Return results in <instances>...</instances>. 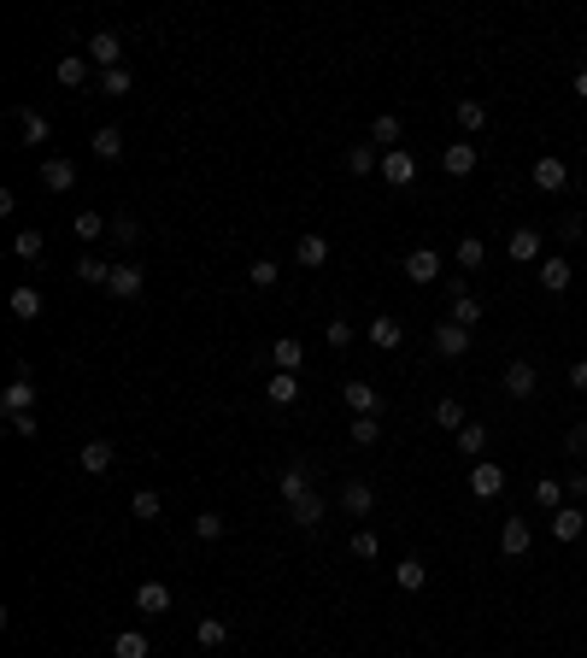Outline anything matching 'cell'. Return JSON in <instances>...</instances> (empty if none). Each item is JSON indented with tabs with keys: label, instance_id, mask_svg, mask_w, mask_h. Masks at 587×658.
<instances>
[{
	"label": "cell",
	"instance_id": "obj_1",
	"mask_svg": "<svg viewBox=\"0 0 587 658\" xmlns=\"http://www.w3.org/2000/svg\"><path fill=\"white\" fill-rule=\"evenodd\" d=\"M0 412H6V417L35 412V370H30V365H18V370H12V388L0 394Z\"/></svg>",
	"mask_w": 587,
	"mask_h": 658
},
{
	"label": "cell",
	"instance_id": "obj_2",
	"mask_svg": "<svg viewBox=\"0 0 587 658\" xmlns=\"http://www.w3.org/2000/svg\"><path fill=\"white\" fill-rule=\"evenodd\" d=\"M382 182H388V189H411V182H417V153H411V147L382 153Z\"/></svg>",
	"mask_w": 587,
	"mask_h": 658
},
{
	"label": "cell",
	"instance_id": "obj_3",
	"mask_svg": "<svg viewBox=\"0 0 587 658\" xmlns=\"http://www.w3.org/2000/svg\"><path fill=\"white\" fill-rule=\"evenodd\" d=\"M341 400L353 406V417H377V412H382L377 382H365V377H347V382H341Z\"/></svg>",
	"mask_w": 587,
	"mask_h": 658
},
{
	"label": "cell",
	"instance_id": "obj_4",
	"mask_svg": "<svg viewBox=\"0 0 587 658\" xmlns=\"http://www.w3.org/2000/svg\"><path fill=\"white\" fill-rule=\"evenodd\" d=\"M529 177H534V189H546V194H564V189H570V165H564L558 153L534 159V171H529Z\"/></svg>",
	"mask_w": 587,
	"mask_h": 658
},
{
	"label": "cell",
	"instance_id": "obj_5",
	"mask_svg": "<svg viewBox=\"0 0 587 658\" xmlns=\"http://www.w3.org/2000/svg\"><path fill=\"white\" fill-rule=\"evenodd\" d=\"M529 547H534L529 517H505V529H499V553H505V558H523Z\"/></svg>",
	"mask_w": 587,
	"mask_h": 658
},
{
	"label": "cell",
	"instance_id": "obj_6",
	"mask_svg": "<svg viewBox=\"0 0 587 658\" xmlns=\"http://www.w3.org/2000/svg\"><path fill=\"white\" fill-rule=\"evenodd\" d=\"M89 59H94L100 71H118V65H123V42H118L112 30H94V35H89Z\"/></svg>",
	"mask_w": 587,
	"mask_h": 658
},
{
	"label": "cell",
	"instance_id": "obj_7",
	"mask_svg": "<svg viewBox=\"0 0 587 658\" xmlns=\"http://www.w3.org/2000/svg\"><path fill=\"white\" fill-rule=\"evenodd\" d=\"M441 171L446 177H470V171H476V142H446L441 147Z\"/></svg>",
	"mask_w": 587,
	"mask_h": 658
},
{
	"label": "cell",
	"instance_id": "obj_8",
	"mask_svg": "<svg viewBox=\"0 0 587 658\" xmlns=\"http://www.w3.org/2000/svg\"><path fill=\"white\" fill-rule=\"evenodd\" d=\"M470 488H476V500H494V494H505V465H488V458H476V470H470Z\"/></svg>",
	"mask_w": 587,
	"mask_h": 658
},
{
	"label": "cell",
	"instance_id": "obj_9",
	"mask_svg": "<svg viewBox=\"0 0 587 658\" xmlns=\"http://www.w3.org/2000/svg\"><path fill=\"white\" fill-rule=\"evenodd\" d=\"M435 353H441V358H465V353H470V329L446 318V324L435 329Z\"/></svg>",
	"mask_w": 587,
	"mask_h": 658
},
{
	"label": "cell",
	"instance_id": "obj_10",
	"mask_svg": "<svg viewBox=\"0 0 587 658\" xmlns=\"http://www.w3.org/2000/svg\"><path fill=\"white\" fill-rule=\"evenodd\" d=\"M365 335H370V347H382V353H394V347L406 341V324L382 312V318H370V324H365Z\"/></svg>",
	"mask_w": 587,
	"mask_h": 658
},
{
	"label": "cell",
	"instance_id": "obj_11",
	"mask_svg": "<svg viewBox=\"0 0 587 658\" xmlns=\"http://www.w3.org/2000/svg\"><path fill=\"white\" fill-rule=\"evenodd\" d=\"M406 277L411 282H435L441 277V253H435V247H411L406 253Z\"/></svg>",
	"mask_w": 587,
	"mask_h": 658
},
{
	"label": "cell",
	"instance_id": "obj_12",
	"mask_svg": "<svg viewBox=\"0 0 587 658\" xmlns=\"http://www.w3.org/2000/svg\"><path fill=\"white\" fill-rule=\"evenodd\" d=\"M142 289H147V277H142L135 265H112V282H106V294H112V300H135Z\"/></svg>",
	"mask_w": 587,
	"mask_h": 658
},
{
	"label": "cell",
	"instance_id": "obj_13",
	"mask_svg": "<svg viewBox=\"0 0 587 658\" xmlns=\"http://www.w3.org/2000/svg\"><path fill=\"white\" fill-rule=\"evenodd\" d=\"M135 612L142 617H165L171 612V588L165 582H142V588H135Z\"/></svg>",
	"mask_w": 587,
	"mask_h": 658
},
{
	"label": "cell",
	"instance_id": "obj_14",
	"mask_svg": "<svg viewBox=\"0 0 587 658\" xmlns=\"http://www.w3.org/2000/svg\"><path fill=\"white\" fill-rule=\"evenodd\" d=\"M370 147H382V153H394V147H406V123H399L394 112H382V118L370 123Z\"/></svg>",
	"mask_w": 587,
	"mask_h": 658
},
{
	"label": "cell",
	"instance_id": "obj_15",
	"mask_svg": "<svg viewBox=\"0 0 587 658\" xmlns=\"http://www.w3.org/2000/svg\"><path fill=\"white\" fill-rule=\"evenodd\" d=\"M341 506H347V512H353V517H370V512H377V488H370V482H341Z\"/></svg>",
	"mask_w": 587,
	"mask_h": 658
},
{
	"label": "cell",
	"instance_id": "obj_16",
	"mask_svg": "<svg viewBox=\"0 0 587 658\" xmlns=\"http://www.w3.org/2000/svg\"><path fill=\"white\" fill-rule=\"evenodd\" d=\"M570 282H576V270H570V259H564V253L541 259V289H546V294H564Z\"/></svg>",
	"mask_w": 587,
	"mask_h": 658
},
{
	"label": "cell",
	"instance_id": "obj_17",
	"mask_svg": "<svg viewBox=\"0 0 587 658\" xmlns=\"http://www.w3.org/2000/svg\"><path fill=\"white\" fill-rule=\"evenodd\" d=\"M582 529H587L582 506H558V512H553V541H582Z\"/></svg>",
	"mask_w": 587,
	"mask_h": 658
},
{
	"label": "cell",
	"instance_id": "obj_18",
	"mask_svg": "<svg viewBox=\"0 0 587 658\" xmlns=\"http://www.w3.org/2000/svg\"><path fill=\"white\" fill-rule=\"evenodd\" d=\"M42 189H47V194L77 189V165H71V159H47V165H42Z\"/></svg>",
	"mask_w": 587,
	"mask_h": 658
},
{
	"label": "cell",
	"instance_id": "obj_19",
	"mask_svg": "<svg viewBox=\"0 0 587 658\" xmlns=\"http://www.w3.org/2000/svg\"><path fill=\"white\" fill-rule=\"evenodd\" d=\"M534 382H541V377H534V365H529V358H511V365H505V394L529 400V394H534Z\"/></svg>",
	"mask_w": 587,
	"mask_h": 658
},
{
	"label": "cell",
	"instance_id": "obj_20",
	"mask_svg": "<svg viewBox=\"0 0 587 658\" xmlns=\"http://www.w3.org/2000/svg\"><path fill=\"white\" fill-rule=\"evenodd\" d=\"M112 465H118V447L112 441H83V470H89V476H106Z\"/></svg>",
	"mask_w": 587,
	"mask_h": 658
},
{
	"label": "cell",
	"instance_id": "obj_21",
	"mask_svg": "<svg viewBox=\"0 0 587 658\" xmlns=\"http://www.w3.org/2000/svg\"><path fill=\"white\" fill-rule=\"evenodd\" d=\"M277 494H282V506L306 500V494H311V470L306 465H289V470H282V482H277Z\"/></svg>",
	"mask_w": 587,
	"mask_h": 658
},
{
	"label": "cell",
	"instance_id": "obj_22",
	"mask_svg": "<svg viewBox=\"0 0 587 658\" xmlns=\"http://www.w3.org/2000/svg\"><path fill=\"white\" fill-rule=\"evenodd\" d=\"M294 265H306V270L329 265V241H323V235H299L294 241Z\"/></svg>",
	"mask_w": 587,
	"mask_h": 658
},
{
	"label": "cell",
	"instance_id": "obj_23",
	"mask_svg": "<svg viewBox=\"0 0 587 658\" xmlns=\"http://www.w3.org/2000/svg\"><path fill=\"white\" fill-rule=\"evenodd\" d=\"M270 365H277V370H289V377H294V370L306 365V347H299L294 335H282V341H270Z\"/></svg>",
	"mask_w": 587,
	"mask_h": 658
},
{
	"label": "cell",
	"instance_id": "obj_24",
	"mask_svg": "<svg viewBox=\"0 0 587 658\" xmlns=\"http://www.w3.org/2000/svg\"><path fill=\"white\" fill-rule=\"evenodd\" d=\"M12 318H18V324H30V318H42V289H30V282H18V289H12Z\"/></svg>",
	"mask_w": 587,
	"mask_h": 658
},
{
	"label": "cell",
	"instance_id": "obj_25",
	"mask_svg": "<svg viewBox=\"0 0 587 658\" xmlns=\"http://www.w3.org/2000/svg\"><path fill=\"white\" fill-rule=\"evenodd\" d=\"M347 171H353V177H370V171H382V147H370V142L347 147Z\"/></svg>",
	"mask_w": 587,
	"mask_h": 658
},
{
	"label": "cell",
	"instance_id": "obj_26",
	"mask_svg": "<svg viewBox=\"0 0 587 658\" xmlns=\"http://www.w3.org/2000/svg\"><path fill=\"white\" fill-rule=\"evenodd\" d=\"M453 324H465V329L482 324V300H476V294H465L458 282H453Z\"/></svg>",
	"mask_w": 587,
	"mask_h": 658
},
{
	"label": "cell",
	"instance_id": "obj_27",
	"mask_svg": "<svg viewBox=\"0 0 587 658\" xmlns=\"http://www.w3.org/2000/svg\"><path fill=\"white\" fill-rule=\"evenodd\" d=\"M89 147H94V159H123V130H118V123H100Z\"/></svg>",
	"mask_w": 587,
	"mask_h": 658
},
{
	"label": "cell",
	"instance_id": "obj_28",
	"mask_svg": "<svg viewBox=\"0 0 587 658\" xmlns=\"http://www.w3.org/2000/svg\"><path fill=\"white\" fill-rule=\"evenodd\" d=\"M511 259H517V265H534V259H541V230H511Z\"/></svg>",
	"mask_w": 587,
	"mask_h": 658
},
{
	"label": "cell",
	"instance_id": "obj_29",
	"mask_svg": "<svg viewBox=\"0 0 587 658\" xmlns=\"http://www.w3.org/2000/svg\"><path fill=\"white\" fill-rule=\"evenodd\" d=\"M54 77L65 83V89H83V83H89V59H83V54H65V59H59V71H54Z\"/></svg>",
	"mask_w": 587,
	"mask_h": 658
},
{
	"label": "cell",
	"instance_id": "obj_30",
	"mask_svg": "<svg viewBox=\"0 0 587 658\" xmlns=\"http://www.w3.org/2000/svg\"><path fill=\"white\" fill-rule=\"evenodd\" d=\"M194 641H200V647H206V653H218V647H223V641H230V624H223V617H200V629H194Z\"/></svg>",
	"mask_w": 587,
	"mask_h": 658
},
{
	"label": "cell",
	"instance_id": "obj_31",
	"mask_svg": "<svg viewBox=\"0 0 587 658\" xmlns=\"http://www.w3.org/2000/svg\"><path fill=\"white\" fill-rule=\"evenodd\" d=\"M394 582H399L406 594H417L423 582H429V565H423V558H406V565H394Z\"/></svg>",
	"mask_w": 587,
	"mask_h": 658
},
{
	"label": "cell",
	"instance_id": "obj_32",
	"mask_svg": "<svg viewBox=\"0 0 587 658\" xmlns=\"http://www.w3.org/2000/svg\"><path fill=\"white\" fill-rule=\"evenodd\" d=\"M289 517H294L299 529H318V524H323V500H318V494H306V500L289 506Z\"/></svg>",
	"mask_w": 587,
	"mask_h": 658
},
{
	"label": "cell",
	"instance_id": "obj_33",
	"mask_svg": "<svg viewBox=\"0 0 587 658\" xmlns=\"http://www.w3.org/2000/svg\"><path fill=\"white\" fill-rule=\"evenodd\" d=\"M77 282H94V289H106V282H112V265H106V259H94V253H83V259H77Z\"/></svg>",
	"mask_w": 587,
	"mask_h": 658
},
{
	"label": "cell",
	"instance_id": "obj_34",
	"mask_svg": "<svg viewBox=\"0 0 587 658\" xmlns=\"http://www.w3.org/2000/svg\"><path fill=\"white\" fill-rule=\"evenodd\" d=\"M147 653H153V647H147L142 629H123V635L112 641V658H147Z\"/></svg>",
	"mask_w": 587,
	"mask_h": 658
},
{
	"label": "cell",
	"instance_id": "obj_35",
	"mask_svg": "<svg viewBox=\"0 0 587 658\" xmlns=\"http://www.w3.org/2000/svg\"><path fill=\"white\" fill-rule=\"evenodd\" d=\"M482 265H488V247L476 235H458V270H482Z\"/></svg>",
	"mask_w": 587,
	"mask_h": 658
},
{
	"label": "cell",
	"instance_id": "obj_36",
	"mask_svg": "<svg viewBox=\"0 0 587 658\" xmlns=\"http://www.w3.org/2000/svg\"><path fill=\"white\" fill-rule=\"evenodd\" d=\"M247 282H253V289H277L282 265H277V259H253V265H247Z\"/></svg>",
	"mask_w": 587,
	"mask_h": 658
},
{
	"label": "cell",
	"instance_id": "obj_37",
	"mask_svg": "<svg viewBox=\"0 0 587 658\" xmlns=\"http://www.w3.org/2000/svg\"><path fill=\"white\" fill-rule=\"evenodd\" d=\"M564 482H558V476H541V482H534V506H546V512H558V506H564Z\"/></svg>",
	"mask_w": 587,
	"mask_h": 658
},
{
	"label": "cell",
	"instance_id": "obj_38",
	"mask_svg": "<svg viewBox=\"0 0 587 658\" xmlns=\"http://www.w3.org/2000/svg\"><path fill=\"white\" fill-rule=\"evenodd\" d=\"M482 123H488V106H482V101H470V94H465V101H458V130H465V135H476Z\"/></svg>",
	"mask_w": 587,
	"mask_h": 658
},
{
	"label": "cell",
	"instance_id": "obj_39",
	"mask_svg": "<svg viewBox=\"0 0 587 658\" xmlns=\"http://www.w3.org/2000/svg\"><path fill=\"white\" fill-rule=\"evenodd\" d=\"M294 400H299V377L277 370V377H270V406H294Z\"/></svg>",
	"mask_w": 587,
	"mask_h": 658
},
{
	"label": "cell",
	"instance_id": "obj_40",
	"mask_svg": "<svg viewBox=\"0 0 587 658\" xmlns=\"http://www.w3.org/2000/svg\"><path fill=\"white\" fill-rule=\"evenodd\" d=\"M347 441H353V447H377L382 441V424H377V417H353V424H347Z\"/></svg>",
	"mask_w": 587,
	"mask_h": 658
},
{
	"label": "cell",
	"instance_id": "obj_41",
	"mask_svg": "<svg viewBox=\"0 0 587 658\" xmlns=\"http://www.w3.org/2000/svg\"><path fill=\"white\" fill-rule=\"evenodd\" d=\"M71 230H77V235H83V241H100V235H106V218H100V212H94V206H83V212H77V218H71Z\"/></svg>",
	"mask_w": 587,
	"mask_h": 658
},
{
	"label": "cell",
	"instance_id": "obj_42",
	"mask_svg": "<svg viewBox=\"0 0 587 658\" xmlns=\"http://www.w3.org/2000/svg\"><path fill=\"white\" fill-rule=\"evenodd\" d=\"M435 424H441V429H453V436H458V429H465V406H458L453 394H446V400H435Z\"/></svg>",
	"mask_w": 587,
	"mask_h": 658
},
{
	"label": "cell",
	"instance_id": "obj_43",
	"mask_svg": "<svg viewBox=\"0 0 587 658\" xmlns=\"http://www.w3.org/2000/svg\"><path fill=\"white\" fill-rule=\"evenodd\" d=\"M482 447H488V429H482V424L458 429V453H465V458H482Z\"/></svg>",
	"mask_w": 587,
	"mask_h": 658
},
{
	"label": "cell",
	"instance_id": "obj_44",
	"mask_svg": "<svg viewBox=\"0 0 587 658\" xmlns=\"http://www.w3.org/2000/svg\"><path fill=\"white\" fill-rule=\"evenodd\" d=\"M18 130H24V142H47V135H54V123H47L42 112H18Z\"/></svg>",
	"mask_w": 587,
	"mask_h": 658
},
{
	"label": "cell",
	"instance_id": "obj_45",
	"mask_svg": "<svg viewBox=\"0 0 587 658\" xmlns=\"http://www.w3.org/2000/svg\"><path fill=\"white\" fill-rule=\"evenodd\" d=\"M159 506H165V500H159V494H153V488H135V500H130V512H135V517H142V524H153V517H159Z\"/></svg>",
	"mask_w": 587,
	"mask_h": 658
},
{
	"label": "cell",
	"instance_id": "obj_46",
	"mask_svg": "<svg viewBox=\"0 0 587 658\" xmlns=\"http://www.w3.org/2000/svg\"><path fill=\"white\" fill-rule=\"evenodd\" d=\"M12 253L18 259H42V230H18L12 235Z\"/></svg>",
	"mask_w": 587,
	"mask_h": 658
},
{
	"label": "cell",
	"instance_id": "obj_47",
	"mask_svg": "<svg viewBox=\"0 0 587 658\" xmlns=\"http://www.w3.org/2000/svg\"><path fill=\"white\" fill-rule=\"evenodd\" d=\"M353 324H347V318H329V324H323V341H329V347H353Z\"/></svg>",
	"mask_w": 587,
	"mask_h": 658
},
{
	"label": "cell",
	"instance_id": "obj_48",
	"mask_svg": "<svg viewBox=\"0 0 587 658\" xmlns=\"http://www.w3.org/2000/svg\"><path fill=\"white\" fill-rule=\"evenodd\" d=\"M194 535L200 541H223V512H200L194 517Z\"/></svg>",
	"mask_w": 587,
	"mask_h": 658
},
{
	"label": "cell",
	"instance_id": "obj_49",
	"mask_svg": "<svg viewBox=\"0 0 587 658\" xmlns=\"http://www.w3.org/2000/svg\"><path fill=\"white\" fill-rule=\"evenodd\" d=\"M100 94H130V65H118V71H100Z\"/></svg>",
	"mask_w": 587,
	"mask_h": 658
},
{
	"label": "cell",
	"instance_id": "obj_50",
	"mask_svg": "<svg viewBox=\"0 0 587 658\" xmlns=\"http://www.w3.org/2000/svg\"><path fill=\"white\" fill-rule=\"evenodd\" d=\"M377 553H382L377 529H358V535H353V558H365V565H370V558H377Z\"/></svg>",
	"mask_w": 587,
	"mask_h": 658
},
{
	"label": "cell",
	"instance_id": "obj_51",
	"mask_svg": "<svg viewBox=\"0 0 587 658\" xmlns=\"http://www.w3.org/2000/svg\"><path fill=\"white\" fill-rule=\"evenodd\" d=\"M6 424H12V436H18V441H35V429H42V424H35V412H24V417H6Z\"/></svg>",
	"mask_w": 587,
	"mask_h": 658
},
{
	"label": "cell",
	"instance_id": "obj_52",
	"mask_svg": "<svg viewBox=\"0 0 587 658\" xmlns=\"http://www.w3.org/2000/svg\"><path fill=\"white\" fill-rule=\"evenodd\" d=\"M112 235H118V241H142V223H135V218H118V223H112Z\"/></svg>",
	"mask_w": 587,
	"mask_h": 658
},
{
	"label": "cell",
	"instance_id": "obj_53",
	"mask_svg": "<svg viewBox=\"0 0 587 658\" xmlns=\"http://www.w3.org/2000/svg\"><path fill=\"white\" fill-rule=\"evenodd\" d=\"M558 235H564V241H582V218H576V212H570L564 223H558Z\"/></svg>",
	"mask_w": 587,
	"mask_h": 658
},
{
	"label": "cell",
	"instance_id": "obj_54",
	"mask_svg": "<svg viewBox=\"0 0 587 658\" xmlns=\"http://www.w3.org/2000/svg\"><path fill=\"white\" fill-rule=\"evenodd\" d=\"M570 453H587V424H576V429H570Z\"/></svg>",
	"mask_w": 587,
	"mask_h": 658
},
{
	"label": "cell",
	"instance_id": "obj_55",
	"mask_svg": "<svg viewBox=\"0 0 587 658\" xmlns=\"http://www.w3.org/2000/svg\"><path fill=\"white\" fill-rule=\"evenodd\" d=\"M570 382H576V388L587 394V358H576V365H570Z\"/></svg>",
	"mask_w": 587,
	"mask_h": 658
},
{
	"label": "cell",
	"instance_id": "obj_56",
	"mask_svg": "<svg viewBox=\"0 0 587 658\" xmlns=\"http://www.w3.org/2000/svg\"><path fill=\"white\" fill-rule=\"evenodd\" d=\"M570 89H576L582 101H587V65H576V77H570Z\"/></svg>",
	"mask_w": 587,
	"mask_h": 658
}]
</instances>
